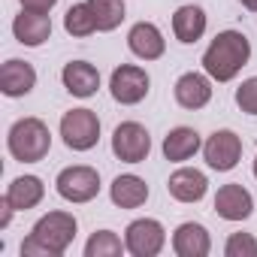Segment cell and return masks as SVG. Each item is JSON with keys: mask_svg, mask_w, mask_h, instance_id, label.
<instances>
[{"mask_svg": "<svg viewBox=\"0 0 257 257\" xmlns=\"http://www.w3.org/2000/svg\"><path fill=\"white\" fill-rule=\"evenodd\" d=\"M248 58H251L248 37L239 34V31H221L209 43V49L203 52V70L215 82H230L248 64Z\"/></svg>", "mask_w": 257, "mask_h": 257, "instance_id": "1", "label": "cell"}, {"mask_svg": "<svg viewBox=\"0 0 257 257\" xmlns=\"http://www.w3.org/2000/svg\"><path fill=\"white\" fill-rule=\"evenodd\" d=\"M76 218L70 212H49L43 215L31 236L22 242V257H31V254H43V257H61L73 239H76Z\"/></svg>", "mask_w": 257, "mask_h": 257, "instance_id": "2", "label": "cell"}, {"mask_svg": "<svg viewBox=\"0 0 257 257\" xmlns=\"http://www.w3.org/2000/svg\"><path fill=\"white\" fill-rule=\"evenodd\" d=\"M7 146H10V155L22 164H37L49 155L52 149V134L46 121L40 118H19L13 127H10V137H7Z\"/></svg>", "mask_w": 257, "mask_h": 257, "instance_id": "3", "label": "cell"}, {"mask_svg": "<svg viewBox=\"0 0 257 257\" xmlns=\"http://www.w3.org/2000/svg\"><path fill=\"white\" fill-rule=\"evenodd\" d=\"M64 146L73 152H91L100 140V118L91 109H70L61 118Z\"/></svg>", "mask_w": 257, "mask_h": 257, "instance_id": "4", "label": "cell"}, {"mask_svg": "<svg viewBox=\"0 0 257 257\" xmlns=\"http://www.w3.org/2000/svg\"><path fill=\"white\" fill-rule=\"evenodd\" d=\"M152 152V137L140 121H124L112 134V155L124 164H143Z\"/></svg>", "mask_w": 257, "mask_h": 257, "instance_id": "5", "label": "cell"}, {"mask_svg": "<svg viewBox=\"0 0 257 257\" xmlns=\"http://www.w3.org/2000/svg\"><path fill=\"white\" fill-rule=\"evenodd\" d=\"M164 242H167V230L155 218L131 221L124 230V245L134 257H158L164 251Z\"/></svg>", "mask_w": 257, "mask_h": 257, "instance_id": "6", "label": "cell"}, {"mask_svg": "<svg viewBox=\"0 0 257 257\" xmlns=\"http://www.w3.org/2000/svg\"><path fill=\"white\" fill-rule=\"evenodd\" d=\"M149 85H152L149 73L137 64H121L118 70H112V79H109L112 100L121 106H137L140 100H146Z\"/></svg>", "mask_w": 257, "mask_h": 257, "instance_id": "7", "label": "cell"}, {"mask_svg": "<svg viewBox=\"0 0 257 257\" xmlns=\"http://www.w3.org/2000/svg\"><path fill=\"white\" fill-rule=\"evenodd\" d=\"M55 188L67 203H88L100 194V176L94 167H67L58 173Z\"/></svg>", "mask_w": 257, "mask_h": 257, "instance_id": "8", "label": "cell"}, {"mask_svg": "<svg viewBox=\"0 0 257 257\" xmlns=\"http://www.w3.org/2000/svg\"><path fill=\"white\" fill-rule=\"evenodd\" d=\"M203 158H206V164L212 170L230 173L239 164V158H242V140L233 131H215L206 140V146H203Z\"/></svg>", "mask_w": 257, "mask_h": 257, "instance_id": "9", "label": "cell"}, {"mask_svg": "<svg viewBox=\"0 0 257 257\" xmlns=\"http://www.w3.org/2000/svg\"><path fill=\"white\" fill-rule=\"evenodd\" d=\"M215 212L224 221H245L254 212V200H251V194L242 185L230 182V185L218 188V194H215Z\"/></svg>", "mask_w": 257, "mask_h": 257, "instance_id": "10", "label": "cell"}, {"mask_svg": "<svg viewBox=\"0 0 257 257\" xmlns=\"http://www.w3.org/2000/svg\"><path fill=\"white\" fill-rule=\"evenodd\" d=\"M13 34H16V40L22 46L37 49L52 37V19H49V13L22 10V16H16V22H13Z\"/></svg>", "mask_w": 257, "mask_h": 257, "instance_id": "11", "label": "cell"}, {"mask_svg": "<svg viewBox=\"0 0 257 257\" xmlns=\"http://www.w3.org/2000/svg\"><path fill=\"white\" fill-rule=\"evenodd\" d=\"M167 191H170V197L179 200V203H200V200L206 197V191H209V179H206L200 170L182 167V170H176V173L170 176Z\"/></svg>", "mask_w": 257, "mask_h": 257, "instance_id": "12", "label": "cell"}, {"mask_svg": "<svg viewBox=\"0 0 257 257\" xmlns=\"http://www.w3.org/2000/svg\"><path fill=\"white\" fill-rule=\"evenodd\" d=\"M127 46H131V52L137 58H143V61H158L167 52V40L158 31V25H152V22L134 25L131 34H127Z\"/></svg>", "mask_w": 257, "mask_h": 257, "instance_id": "13", "label": "cell"}, {"mask_svg": "<svg viewBox=\"0 0 257 257\" xmlns=\"http://www.w3.org/2000/svg\"><path fill=\"white\" fill-rule=\"evenodd\" d=\"M34 85H37V70L28 61L10 58L0 67V91L7 97H25V94L34 91Z\"/></svg>", "mask_w": 257, "mask_h": 257, "instance_id": "14", "label": "cell"}, {"mask_svg": "<svg viewBox=\"0 0 257 257\" xmlns=\"http://www.w3.org/2000/svg\"><path fill=\"white\" fill-rule=\"evenodd\" d=\"M173 251L179 257H206L212 251V239H209V230L203 224H194V221H185L176 227L173 233Z\"/></svg>", "mask_w": 257, "mask_h": 257, "instance_id": "15", "label": "cell"}, {"mask_svg": "<svg viewBox=\"0 0 257 257\" xmlns=\"http://www.w3.org/2000/svg\"><path fill=\"white\" fill-rule=\"evenodd\" d=\"M61 82H64V88L73 94V97H94L97 94V88H100V73H97V67L94 64H88V61H70L67 67H64V73H61Z\"/></svg>", "mask_w": 257, "mask_h": 257, "instance_id": "16", "label": "cell"}, {"mask_svg": "<svg viewBox=\"0 0 257 257\" xmlns=\"http://www.w3.org/2000/svg\"><path fill=\"white\" fill-rule=\"evenodd\" d=\"M173 91H176V103H179L182 109H191V112L203 109V106L212 100V85H209V79L200 76V73H185V76H179V82H176Z\"/></svg>", "mask_w": 257, "mask_h": 257, "instance_id": "17", "label": "cell"}, {"mask_svg": "<svg viewBox=\"0 0 257 257\" xmlns=\"http://www.w3.org/2000/svg\"><path fill=\"white\" fill-rule=\"evenodd\" d=\"M109 197H112V203H115L118 209H140V206L149 200V185H146V179L127 173V176H118V179L112 182Z\"/></svg>", "mask_w": 257, "mask_h": 257, "instance_id": "18", "label": "cell"}, {"mask_svg": "<svg viewBox=\"0 0 257 257\" xmlns=\"http://www.w3.org/2000/svg\"><path fill=\"white\" fill-rule=\"evenodd\" d=\"M43 197H46V185H43V179H37V176H19V179H13V185L7 188V200L13 203L16 212H28V209H34V206H40Z\"/></svg>", "mask_w": 257, "mask_h": 257, "instance_id": "19", "label": "cell"}, {"mask_svg": "<svg viewBox=\"0 0 257 257\" xmlns=\"http://www.w3.org/2000/svg\"><path fill=\"white\" fill-rule=\"evenodd\" d=\"M200 152V134L194 127H173L164 140V158L173 164H182Z\"/></svg>", "mask_w": 257, "mask_h": 257, "instance_id": "20", "label": "cell"}, {"mask_svg": "<svg viewBox=\"0 0 257 257\" xmlns=\"http://www.w3.org/2000/svg\"><path fill=\"white\" fill-rule=\"evenodd\" d=\"M173 34L179 43L191 46L206 34V13L200 7H179L173 16Z\"/></svg>", "mask_w": 257, "mask_h": 257, "instance_id": "21", "label": "cell"}, {"mask_svg": "<svg viewBox=\"0 0 257 257\" xmlns=\"http://www.w3.org/2000/svg\"><path fill=\"white\" fill-rule=\"evenodd\" d=\"M64 31L70 37H91L97 31V19H94V10L88 7V0L85 4H73L64 16Z\"/></svg>", "mask_w": 257, "mask_h": 257, "instance_id": "22", "label": "cell"}, {"mask_svg": "<svg viewBox=\"0 0 257 257\" xmlns=\"http://www.w3.org/2000/svg\"><path fill=\"white\" fill-rule=\"evenodd\" d=\"M88 7L94 10L97 31L109 34L124 22V0H88Z\"/></svg>", "mask_w": 257, "mask_h": 257, "instance_id": "23", "label": "cell"}, {"mask_svg": "<svg viewBox=\"0 0 257 257\" xmlns=\"http://www.w3.org/2000/svg\"><path fill=\"white\" fill-rule=\"evenodd\" d=\"M121 251H127V245L112 230H97L85 242V257H118Z\"/></svg>", "mask_w": 257, "mask_h": 257, "instance_id": "24", "label": "cell"}, {"mask_svg": "<svg viewBox=\"0 0 257 257\" xmlns=\"http://www.w3.org/2000/svg\"><path fill=\"white\" fill-rule=\"evenodd\" d=\"M227 257H257V239L251 233H233L224 245Z\"/></svg>", "mask_w": 257, "mask_h": 257, "instance_id": "25", "label": "cell"}, {"mask_svg": "<svg viewBox=\"0 0 257 257\" xmlns=\"http://www.w3.org/2000/svg\"><path fill=\"white\" fill-rule=\"evenodd\" d=\"M236 103L245 115H257V76L245 79L239 88H236Z\"/></svg>", "mask_w": 257, "mask_h": 257, "instance_id": "26", "label": "cell"}, {"mask_svg": "<svg viewBox=\"0 0 257 257\" xmlns=\"http://www.w3.org/2000/svg\"><path fill=\"white\" fill-rule=\"evenodd\" d=\"M22 10H31V13H49L58 0H19Z\"/></svg>", "mask_w": 257, "mask_h": 257, "instance_id": "27", "label": "cell"}, {"mask_svg": "<svg viewBox=\"0 0 257 257\" xmlns=\"http://www.w3.org/2000/svg\"><path fill=\"white\" fill-rule=\"evenodd\" d=\"M0 209H4V212H0V227H10V221H13V212H16V209H13V203L4 197V200H0Z\"/></svg>", "mask_w": 257, "mask_h": 257, "instance_id": "28", "label": "cell"}, {"mask_svg": "<svg viewBox=\"0 0 257 257\" xmlns=\"http://www.w3.org/2000/svg\"><path fill=\"white\" fill-rule=\"evenodd\" d=\"M239 4H242L245 10H251V13H257V0H239Z\"/></svg>", "mask_w": 257, "mask_h": 257, "instance_id": "29", "label": "cell"}, {"mask_svg": "<svg viewBox=\"0 0 257 257\" xmlns=\"http://www.w3.org/2000/svg\"><path fill=\"white\" fill-rule=\"evenodd\" d=\"M254 179H257V158H254Z\"/></svg>", "mask_w": 257, "mask_h": 257, "instance_id": "30", "label": "cell"}]
</instances>
